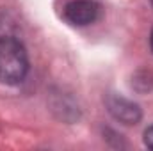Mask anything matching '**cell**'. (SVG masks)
<instances>
[{"instance_id":"1","label":"cell","mask_w":153,"mask_h":151,"mask_svg":"<svg viewBox=\"0 0 153 151\" xmlns=\"http://www.w3.org/2000/svg\"><path fill=\"white\" fill-rule=\"evenodd\" d=\"M29 73V55L25 46L14 38L0 39V82L16 85Z\"/></svg>"},{"instance_id":"2","label":"cell","mask_w":153,"mask_h":151,"mask_svg":"<svg viewBox=\"0 0 153 151\" xmlns=\"http://www.w3.org/2000/svg\"><path fill=\"white\" fill-rule=\"evenodd\" d=\"M102 7L94 0H73L64 5L62 16L70 25L75 27H85L94 23L100 18Z\"/></svg>"},{"instance_id":"3","label":"cell","mask_w":153,"mask_h":151,"mask_svg":"<svg viewBox=\"0 0 153 151\" xmlns=\"http://www.w3.org/2000/svg\"><path fill=\"white\" fill-rule=\"evenodd\" d=\"M107 107L109 112L114 115L117 121L125 123V124H137L141 121V109L137 103L121 98V96H109L107 100Z\"/></svg>"},{"instance_id":"4","label":"cell","mask_w":153,"mask_h":151,"mask_svg":"<svg viewBox=\"0 0 153 151\" xmlns=\"http://www.w3.org/2000/svg\"><path fill=\"white\" fill-rule=\"evenodd\" d=\"M144 144H146L150 150H153V124L144 132Z\"/></svg>"},{"instance_id":"5","label":"cell","mask_w":153,"mask_h":151,"mask_svg":"<svg viewBox=\"0 0 153 151\" xmlns=\"http://www.w3.org/2000/svg\"><path fill=\"white\" fill-rule=\"evenodd\" d=\"M150 44H152V50H153V29H152V36H150Z\"/></svg>"},{"instance_id":"6","label":"cell","mask_w":153,"mask_h":151,"mask_svg":"<svg viewBox=\"0 0 153 151\" xmlns=\"http://www.w3.org/2000/svg\"><path fill=\"white\" fill-rule=\"evenodd\" d=\"M152 4H153V0H152Z\"/></svg>"}]
</instances>
